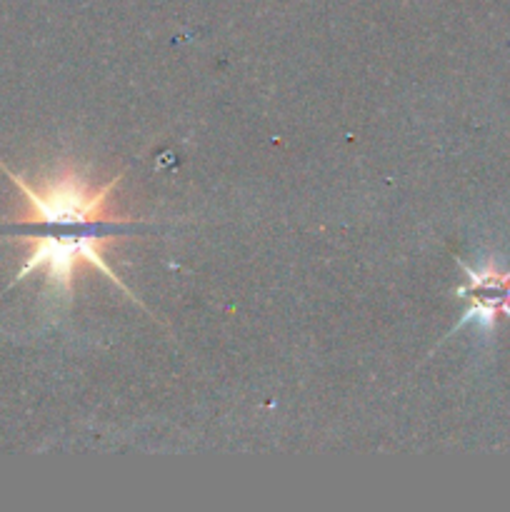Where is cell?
Masks as SVG:
<instances>
[{"label": "cell", "mask_w": 510, "mask_h": 512, "mask_svg": "<svg viewBox=\"0 0 510 512\" xmlns=\"http://www.w3.org/2000/svg\"><path fill=\"white\" fill-rule=\"evenodd\" d=\"M0 168L18 185L20 195L28 203V213L18 223L33 228V233H23V238L30 243V250L28 260L15 280L43 273L45 290L50 298L70 303L78 265L88 263L98 268L105 278L113 280L128 298H133V293H128V288L120 283L118 275L103 260L105 245L120 235L115 233V228L133 223L130 218L108 213V200L123 175L108 180L100 188H93L85 175L70 165L53 178H45L33 185L23 175L5 168L3 163Z\"/></svg>", "instance_id": "obj_1"}, {"label": "cell", "mask_w": 510, "mask_h": 512, "mask_svg": "<svg viewBox=\"0 0 510 512\" xmlns=\"http://www.w3.org/2000/svg\"><path fill=\"white\" fill-rule=\"evenodd\" d=\"M460 265L468 275V283L460 285L455 295L468 298L470 308L463 315V320L455 325L453 333L470 320H475L483 330H490L500 315L510 318V270H500L495 263H485V268L478 270L468 268L465 263Z\"/></svg>", "instance_id": "obj_2"}]
</instances>
